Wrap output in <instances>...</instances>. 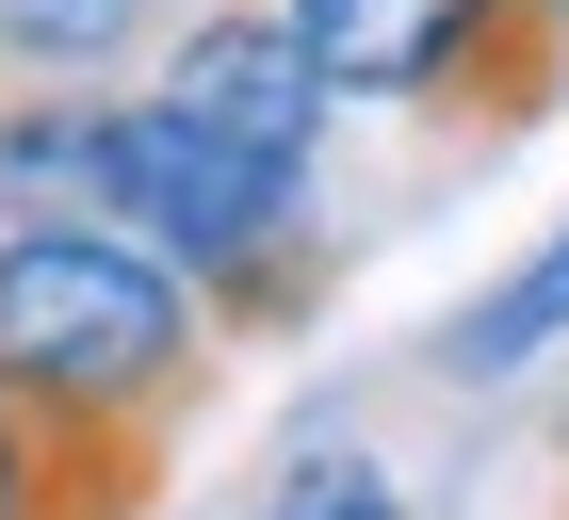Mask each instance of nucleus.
Here are the masks:
<instances>
[{
	"label": "nucleus",
	"mask_w": 569,
	"mask_h": 520,
	"mask_svg": "<svg viewBox=\"0 0 569 520\" xmlns=\"http://www.w3.org/2000/svg\"><path fill=\"white\" fill-rule=\"evenodd\" d=\"M0 520H33V423H17V390H0Z\"/></svg>",
	"instance_id": "8"
},
{
	"label": "nucleus",
	"mask_w": 569,
	"mask_h": 520,
	"mask_svg": "<svg viewBox=\"0 0 569 520\" xmlns=\"http://www.w3.org/2000/svg\"><path fill=\"white\" fill-rule=\"evenodd\" d=\"M553 342H569V228H553L537 260H505V277L439 326V374H456V390H505V374H537Z\"/></svg>",
	"instance_id": "5"
},
{
	"label": "nucleus",
	"mask_w": 569,
	"mask_h": 520,
	"mask_svg": "<svg viewBox=\"0 0 569 520\" xmlns=\"http://www.w3.org/2000/svg\"><path fill=\"white\" fill-rule=\"evenodd\" d=\"M82 212L131 228L147 260H179L228 342H277V326H309V293H326L309 163H261V147H228V130L163 114V98H114V114H98V196Z\"/></svg>",
	"instance_id": "2"
},
{
	"label": "nucleus",
	"mask_w": 569,
	"mask_h": 520,
	"mask_svg": "<svg viewBox=\"0 0 569 520\" xmlns=\"http://www.w3.org/2000/svg\"><path fill=\"white\" fill-rule=\"evenodd\" d=\"M147 17L163 0H0V66H33V82H98V66H131Z\"/></svg>",
	"instance_id": "6"
},
{
	"label": "nucleus",
	"mask_w": 569,
	"mask_h": 520,
	"mask_svg": "<svg viewBox=\"0 0 569 520\" xmlns=\"http://www.w3.org/2000/svg\"><path fill=\"white\" fill-rule=\"evenodd\" d=\"M163 114H196V130H228V147H261V163H309L326 147V66L293 49V17L277 0H228V17H196V33L163 49Z\"/></svg>",
	"instance_id": "4"
},
{
	"label": "nucleus",
	"mask_w": 569,
	"mask_h": 520,
	"mask_svg": "<svg viewBox=\"0 0 569 520\" xmlns=\"http://www.w3.org/2000/svg\"><path fill=\"white\" fill-rule=\"evenodd\" d=\"M553 17H569V0H553Z\"/></svg>",
	"instance_id": "9"
},
{
	"label": "nucleus",
	"mask_w": 569,
	"mask_h": 520,
	"mask_svg": "<svg viewBox=\"0 0 569 520\" xmlns=\"http://www.w3.org/2000/svg\"><path fill=\"white\" fill-rule=\"evenodd\" d=\"M261 520H407V488L375 472V456H358V439H309L293 472L261 488Z\"/></svg>",
	"instance_id": "7"
},
{
	"label": "nucleus",
	"mask_w": 569,
	"mask_h": 520,
	"mask_svg": "<svg viewBox=\"0 0 569 520\" xmlns=\"http://www.w3.org/2000/svg\"><path fill=\"white\" fill-rule=\"evenodd\" d=\"M326 98H391V114H472L521 130L569 98V17L553 0H277Z\"/></svg>",
	"instance_id": "3"
},
{
	"label": "nucleus",
	"mask_w": 569,
	"mask_h": 520,
	"mask_svg": "<svg viewBox=\"0 0 569 520\" xmlns=\"http://www.w3.org/2000/svg\"><path fill=\"white\" fill-rule=\"evenodd\" d=\"M212 293L147 260L131 228L98 212H0V390L49 407V423H131L179 439L196 390H212Z\"/></svg>",
	"instance_id": "1"
}]
</instances>
